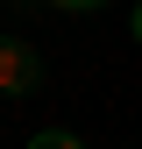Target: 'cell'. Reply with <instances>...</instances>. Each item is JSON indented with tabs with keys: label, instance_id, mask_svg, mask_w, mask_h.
I'll return each mask as SVG.
<instances>
[{
	"label": "cell",
	"instance_id": "obj_2",
	"mask_svg": "<svg viewBox=\"0 0 142 149\" xmlns=\"http://www.w3.org/2000/svg\"><path fill=\"white\" fill-rule=\"evenodd\" d=\"M29 149H85V142H78V135H64V128H43Z\"/></svg>",
	"mask_w": 142,
	"mask_h": 149
},
{
	"label": "cell",
	"instance_id": "obj_1",
	"mask_svg": "<svg viewBox=\"0 0 142 149\" xmlns=\"http://www.w3.org/2000/svg\"><path fill=\"white\" fill-rule=\"evenodd\" d=\"M36 85H43V57H36L22 36H0V92L22 100V92H36Z\"/></svg>",
	"mask_w": 142,
	"mask_h": 149
},
{
	"label": "cell",
	"instance_id": "obj_4",
	"mask_svg": "<svg viewBox=\"0 0 142 149\" xmlns=\"http://www.w3.org/2000/svg\"><path fill=\"white\" fill-rule=\"evenodd\" d=\"M135 43H142V7H135Z\"/></svg>",
	"mask_w": 142,
	"mask_h": 149
},
{
	"label": "cell",
	"instance_id": "obj_3",
	"mask_svg": "<svg viewBox=\"0 0 142 149\" xmlns=\"http://www.w3.org/2000/svg\"><path fill=\"white\" fill-rule=\"evenodd\" d=\"M50 7H71V14H85V7H106V0H50Z\"/></svg>",
	"mask_w": 142,
	"mask_h": 149
}]
</instances>
